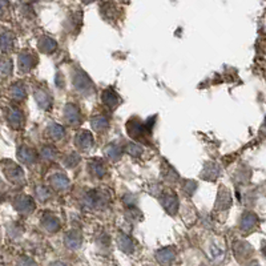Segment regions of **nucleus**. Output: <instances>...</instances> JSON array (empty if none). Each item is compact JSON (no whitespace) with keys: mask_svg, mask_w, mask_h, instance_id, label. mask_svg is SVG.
<instances>
[{"mask_svg":"<svg viewBox=\"0 0 266 266\" xmlns=\"http://www.w3.org/2000/svg\"><path fill=\"white\" fill-rule=\"evenodd\" d=\"M0 164H2V167H3L4 175H6V177H7L11 183L14 184L24 183V172L19 165H16L15 163L8 161V160H4V161H2Z\"/></svg>","mask_w":266,"mask_h":266,"instance_id":"nucleus-1","label":"nucleus"},{"mask_svg":"<svg viewBox=\"0 0 266 266\" xmlns=\"http://www.w3.org/2000/svg\"><path fill=\"white\" fill-rule=\"evenodd\" d=\"M73 84H75V88H76L77 91L81 92V93H91L92 89H93L89 77H88L84 72H81V71L75 72Z\"/></svg>","mask_w":266,"mask_h":266,"instance_id":"nucleus-2","label":"nucleus"},{"mask_svg":"<svg viewBox=\"0 0 266 266\" xmlns=\"http://www.w3.org/2000/svg\"><path fill=\"white\" fill-rule=\"evenodd\" d=\"M14 206L22 214H30L35 210V202L34 200L28 196H18L14 200Z\"/></svg>","mask_w":266,"mask_h":266,"instance_id":"nucleus-3","label":"nucleus"},{"mask_svg":"<svg viewBox=\"0 0 266 266\" xmlns=\"http://www.w3.org/2000/svg\"><path fill=\"white\" fill-rule=\"evenodd\" d=\"M7 120L10 122V125L14 128V129H19L23 126L24 122V116L23 112L18 108V106H11L8 108L7 110Z\"/></svg>","mask_w":266,"mask_h":266,"instance_id":"nucleus-4","label":"nucleus"},{"mask_svg":"<svg viewBox=\"0 0 266 266\" xmlns=\"http://www.w3.org/2000/svg\"><path fill=\"white\" fill-rule=\"evenodd\" d=\"M161 204H163L164 209L167 210L169 214H176L177 209H179V200L176 197L175 193H164L161 197Z\"/></svg>","mask_w":266,"mask_h":266,"instance_id":"nucleus-5","label":"nucleus"},{"mask_svg":"<svg viewBox=\"0 0 266 266\" xmlns=\"http://www.w3.org/2000/svg\"><path fill=\"white\" fill-rule=\"evenodd\" d=\"M36 56L31 52H22L19 55V69L22 72H30L36 65Z\"/></svg>","mask_w":266,"mask_h":266,"instance_id":"nucleus-6","label":"nucleus"},{"mask_svg":"<svg viewBox=\"0 0 266 266\" xmlns=\"http://www.w3.org/2000/svg\"><path fill=\"white\" fill-rule=\"evenodd\" d=\"M14 43H15L14 34H12L11 31L2 28L0 30V50L3 51V52L11 51L12 47H14Z\"/></svg>","mask_w":266,"mask_h":266,"instance_id":"nucleus-7","label":"nucleus"},{"mask_svg":"<svg viewBox=\"0 0 266 266\" xmlns=\"http://www.w3.org/2000/svg\"><path fill=\"white\" fill-rule=\"evenodd\" d=\"M176 258V251L173 247H164L156 253V259L164 266H169Z\"/></svg>","mask_w":266,"mask_h":266,"instance_id":"nucleus-8","label":"nucleus"},{"mask_svg":"<svg viewBox=\"0 0 266 266\" xmlns=\"http://www.w3.org/2000/svg\"><path fill=\"white\" fill-rule=\"evenodd\" d=\"M35 100H36V103L40 108L43 109H50L51 105H52V99H51L50 93L46 91V89H43V88H38V89H35Z\"/></svg>","mask_w":266,"mask_h":266,"instance_id":"nucleus-9","label":"nucleus"},{"mask_svg":"<svg viewBox=\"0 0 266 266\" xmlns=\"http://www.w3.org/2000/svg\"><path fill=\"white\" fill-rule=\"evenodd\" d=\"M75 144H76V147L80 151H87L93 144V137L87 130H81L76 136V139H75Z\"/></svg>","mask_w":266,"mask_h":266,"instance_id":"nucleus-10","label":"nucleus"},{"mask_svg":"<svg viewBox=\"0 0 266 266\" xmlns=\"http://www.w3.org/2000/svg\"><path fill=\"white\" fill-rule=\"evenodd\" d=\"M18 157L22 163L27 164V165H31L36 161V153L34 149L28 148V147H20L18 149Z\"/></svg>","mask_w":266,"mask_h":266,"instance_id":"nucleus-11","label":"nucleus"},{"mask_svg":"<svg viewBox=\"0 0 266 266\" xmlns=\"http://www.w3.org/2000/svg\"><path fill=\"white\" fill-rule=\"evenodd\" d=\"M64 117L65 120L69 122V124H77L80 121V112L79 108L76 105H73V104H68V105H65L64 108Z\"/></svg>","mask_w":266,"mask_h":266,"instance_id":"nucleus-12","label":"nucleus"},{"mask_svg":"<svg viewBox=\"0 0 266 266\" xmlns=\"http://www.w3.org/2000/svg\"><path fill=\"white\" fill-rule=\"evenodd\" d=\"M42 225L43 228L50 233L56 232V230H59V228H60V222H59V220H57L55 216H52V214H46V216L43 217Z\"/></svg>","mask_w":266,"mask_h":266,"instance_id":"nucleus-13","label":"nucleus"},{"mask_svg":"<svg viewBox=\"0 0 266 266\" xmlns=\"http://www.w3.org/2000/svg\"><path fill=\"white\" fill-rule=\"evenodd\" d=\"M103 101L106 106H109L110 109H114L116 106L120 104V99H118L117 93L112 89H106L103 93Z\"/></svg>","mask_w":266,"mask_h":266,"instance_id":"nucleus-14","label":"nucleus"},{"mask_svg":"<svg viewBox=\"0 0 266 266\" xmlns=\"http://www.w3.org/2000/svg\"><path fill=\"white\" fill-rule=\"evenodd\" d=\"M257 221H258V218H257V216H255L254 213H245L242 216V218H241V229L242 230H245V232H247V230H250V229H253L255 226V224H257Z\"/></svg>","mask_w":266,"mask_h":266,"instance_id":"nucleus-15","label":"nucleus"},{"mask_svg":"<svg viewBox=\"0 0 266 266\" xmlns=\"http://www.w3.org/2000/svg\"><path fill=\"white\" fill-rule=\"evenodd\" d=\"M39 48L46 53H52L57 48V43L50 36H43L39 40Z\"/></svg>","mask_w":266,"mask_h":266,"instance_id":"nucleus-16","label":"nucleus"},{"mask_svg":"<svg viewBox=\"0 0 266 266\" xmlns=\"http://www.w3.org/2000/svg\"><path fill=\"white\" fill-rule=\"evenodd\" d=\"M65 245L71 249H77L81 245V234L77 230H71L65 236Z\"/></svg>","mask_w":266,"mask_h":266,"instance_id":"nucleus-17","label":"nucleus"},{"mask_svg":"<svg viewBox=\"0 0 266 266\" xmlns=\"http://www.w3.org/2000/svg\"><path fill=\"white\" fill-rule=\"evenodd\" d=\"M51 185L57 190H65L69 188V180L64 175H55L51 179Z\"/></svg>","mask_w":266,"mask_h":266,"instance_id":"nucleus-18","label":"nucleus"},{"mask_svg":"<svg viewBox=\"0 0 266 266\" xmlns=\"http://www.w3.org/2000/svg\"><path fill=\"white\" fill-rule=\"evenodd\" d=\"M232 202V198H230V193L229 190L224 189V186H221L220 192H218V198H217V206H221L222 209L228 208Z\"/></svg>","mask_w":266,"mask_h":266,"instance_id":"nucleus-19","label":"nucleus"},{"mask_svg":"<svg viewBox=\"0 0 266 266\" xmlns=\"http://www.w3.org/2000/svg\"><path fill=\"white\" fill-rule=\"evenodd\" d=\"M89 172H91L92 175L95 176V177H99V179H101V177H104L106 173V169L105 167H104V164L101 163V161H92L91 164H89Z\"/></svg>","mask_w":266,"mask_h":266,"instance_id":"nucleus-20","label":"nucleus"},{"mask_svg":"<svg viewBox=\"0 0 266 266\" xmlns=\"http://www.w3.org/2000/svg\"><path fill=\"white\" fill-rule=\"evenodd\" d=\"M47 133H48V136L52 137L53 140H60L64 137V128L59 124H55L52 122L48 128H47Z\"/></svg>","mask_w":266,"mask_h":266,"instance_id":"nucleus-21","label":"nucleus"},{"mask_svg":"<svg viewBox=\"0 0 266 266\" xmlns=\"http://www.w3.org/2000/svg\"><path fill=\"white\" fill-rule=\"evenodd\" d=\"M10 92H11L12 99H15V100L26 99L27 92H26V88H24V85L22 83L14 84V85L11 87V89H10Z\"/></svg>","mask_w":266,"mask_h":266,"instance_id":"nucleus-22","label":"nucleus"},{"mask_svg":"<svg viewBox=\"0 0 266 266\" xmlns=\"http://www.w3.org/2000/svg\"><path fill=\"white\" fill-rule=\"evenodd\" d=\"M109 125V121H108V118L103 114H100V116H96L93 120H92V126H93V129L97 130V132H103L108 128Z\"/></svg>","mask_w":266,"mask_h":266,"instance_id":"nucleus-23","label":"nucleus"},{"mask_svg":"<svg viewBox=\"0 0 266 266\" xmlns=\"http://www.w3.org/2000/svg\"><path fill=\"white\" fill-rule=\"evenodd\" d=\"M117 242H118V247H120L122 251H125V253H132L133 251L132 239H130L128 236H125V234H120L117 238Z\"/></svg>","mask_w":266,"mask_h":266,"instance_id":"nucleus-24","label":"nucleus"},{"mask_svg":"<svg viewBox=\"0 0 266 266\" xmlns=\"http://www.w3.org/2000/svg\"><path fill=\"white\" fill-rule=\"evenodd\" d=\"M12 72V61L11 59L3 56L0 57V76H8Z\"/></svg>","mask_w":266,"mask_h":266,"instance_id":"nucleus-25","label":"nucleus"},{"mask_svg":"<svg viewBox=\"0 0 266 266\" xmlns=\"http://www.w3.org/2000/svg\"><path fill=\"white\" fill-rule=\"evenodd\" d=\"M105 153H106V156L109 157L110 160L116 161V160L120 159V156H121V149H120V147H118V145L110 144L109 147L105 149Z\"/></svg>","mask_w":266,"mask_h":266,"instance_id":"nucleus-26","label":"nucleus"},{"mask_svg":"<svg viewBox=\"0 0 266 266\" xmlns=\"http://www.w3.org/2000/svg\"><path fill=\"white\" fill-rule=\"evenodd\" d=\"M220 173V168L214 165V164H208V167H205L204 169V179H214L216 176H218Z\"/></svg>","mask_w":266,"mask_h":266,"instance_id":"nucleus-27","label":"nucleus"},{"mask_svg":"<svg viewBox=\"0 0 266 266\" xmlns=\"http://www.w3.org/2000/svg\"><path fill=\"white\" fill-rule=\"evenodd\" d=\"M36 197L40 200V201H46L48 198L51 197L50 190L47 189L46 186H38L36 188Z\"/></svg>","mask_w":266,"mask_h":266,"instance_id":"nucleus-28","label":"nucleus"},{"mask_svg":"<svg viewBox=\"0 0 266 266\" xmlns=\"http://www.w3.org/2000/svg\"><path fill=\"white\" fill-rule=\"evenodd\" d=\"M42 156L44 160H53L56 157V151L52 147H44L42 149Z\"/></svg>","mask_w":266,"mask_h":266,"instance_id":"nucleus-29","label":"nucleus"},{"mask_svg":"<svg viewBox=\"0 0 266 266\" xmlns=\"http://www.w3.org/2000/svg\"><path fill=\"white\" fill-rule=\"evenodd\" d=\"M128 153L132 155V156L137 157L143 153V149H141V147H139V145L136 144H129V147H128Z\"/></svg>","mask_w":266,"mask_h":266,"instance_id":"nucleus-30","label":"nucleus"},{"mask_svg":"<svg viewBox=\"0 0 266 266\" xmlns=\"http://www.w3.org/2000/svg\"><path fill=\"white\" fill-rule=\"evenodd\" d=\"M183 186H184L183 190H184V192H188V194H192L194 192V190H196V183H193V181H190V180L185 181Z\"/></svg>","mask_w":266,"mask_h":266,"instance_id":"nucleus-31","label":"nucleus"},{"mask_svg":"<svg viewBox=\"0 0 266 266\" xmlns=\"http://www.w3.org/2000/svg\"><path fill=\"white\" fill-rule=\"evenodd\" d=\"M64 163H65V165H67V167L73 168L77 163H79V157H77L76 155H71V156H68L67 159H65Z\"/></svg>","mask_w":266,"mask_h":266,"instance_id":"nucleus-32","label":"nucleus"},{"mask_svg":"<svg viewBox=\"0 0 266 266\" xmlns=\"http://www.w3.org/2000/svg\"><path fill=\"white\" fill-rule=\"evenodd\" d=\"M8 7H10L8 0H0V15H3L4 12L8 10Z\"/></svg>","mask_w":266,"mask_h":266,"instance_id":"nucleus-33","label":"nucleus"},{"mask_svg":"<svg viewBox=\"0 0 266 266\" xmlns=\"http://www.w3.org/2000/svg\"><path fill=\"white\" fill-rule=\"evenodd\" d=\"M19 266H36V263L30 258H22L19 261Z\"/></svg>","mask_w":266,"mask_h":266,"instance_id":"nucleus-34","label":"nucleus"},{"mask_svg":"<svg viewBox=\"0 0 266 266\" xmlns=\"http://www.w3.org/2000/svg\"><path fill=\"white\" fill-rule=\"evenodd\" d=\"M81 2H83L84 4H91V3H93L95 0H81Z\"/></svg>","mask_w":266,"mask_h":266,"instance_id":"nucleus-35","label":"nucleus"},{"mask_svg":"<svg viewBox=\"0 0 266 266\" xmlns=\"http://www.w3.org/2000/svg\"><path fill=\"white\" fill-rule=\"evenodd\" d=\"M52 266H65L64 263H61V262H56V263H53Z\"/></svg>","mask_w":266,"mask_h":266,"instance_id":"nucleus-36","label":"nucleus"},{"mask_svg":"<svg viewBox=\"0 0 266 266\" xmlns=\"http://www.w3.org/2000/svg\"><path fill=\"white\" fill-rule=\"evenodd\" d=\"M262 251H263V254H265V255H266V245H265V246H263V247H262Z\"/></svg>","mask_w":266,"mask_h":266,"instance_id":"nucleus-37","label":"nucleus"},{"mask_svg":"<svg viewBox=\"0 0 266 266\" xmlns=\"http://www.w3.org/2000/svg\"><path fill=\"white\" fill-rule=\"evenodd\" d=\"M251 266H258V265H255V263H254V265H251Z\"/></svg>","mask_w":266,"mask_h":266,"instance_id":"nucleus-38","label":"nucleus"},{"mask_svg":"<svg viewBox=\"0 0 266 266\" xmlns=\"http://www.w3.org/2000/svg\"><path fill=\"white\" fill-rule=\"evenodd\" d=\"M126 2H128V0H126Z\"/></svg>","mask_w":266,"mask_h":266,"instance_id":"nucleus-39","label":"nucleus"}]
</instances>
